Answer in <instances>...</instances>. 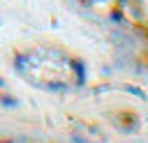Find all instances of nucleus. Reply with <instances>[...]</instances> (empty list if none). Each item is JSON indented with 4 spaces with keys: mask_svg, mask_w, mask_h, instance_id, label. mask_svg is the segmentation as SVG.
Listing matches in <instances>:
<instances>
[{
    "mask_svg": "<svg viewBox=\"0 0 148 143\" xmlns=\"http://www.w3.org/2000/svg\"><path fill=\"white\" fill-rule=\"evenodd\" d=\"M18 104L16 95L12 92V88L7 85V81L0 76V108H14Z\"/></svg>",
    "mask_w": 148,
    "mask_h": 143,
    "instance_id": "f257e3e1",
    "label": "nucleus"
}]
</instances>
